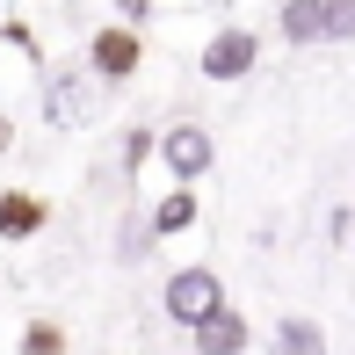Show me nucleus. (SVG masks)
<instances>
[{"mask_svg": "<svg viewBox=\"0 0 355 355\" xmlns=\"http://www.w3.org/2000/svg\"><path fill=\"white\" fill-rule=\"evenodd\" d=\"M159 304H167V319H174V327H189V334H196L211 312H225V283H218V268H174L167 290H159Z\"/></svg>", "mask_w": 355, "mask_h": 355, "instance_id": "f257e3e1", "label": "nucleus"}, {"mask_svg": "<svg viewBox=\"0 0 355 355\" xmlns=\"http://www.w3.org/2000/svg\"><path fill=\"white\" fill-rule=\"evenodd\" d=\"M159 159L174 167V182H203L211 174V159H218V138L203 131V123H174V131H159Z\"/></svg>", "mask_w": 355, "mask_h": 355, "instance_id": "f03ea898", "label": "nucleus"}, {"mask_svg": "<svg viewBox=\"0 0 355 355\" xmlns=\"http://www.w3.org/2000/svg\"><path fill=\"white\" fill-rule=\"evenodd\" d=\"M254 58H261V37L254 29H218L203 44V80H247Z\"/></svg>", "mask_w": 355, "mask_h": 355, "instance_id": "7ed1b4c3", "label": "nucleus"}, {"mask_svg": "<svg viewBox=\"0 0 355 355\" xmlns=\"http://www.w3.org/2000/svg\"><path fill=\"white\" fill-rule=\"evenodd\" d=\"M87 66H94V80H131V73H138V29H131V22H116V29H94V44H87Z\"/></svg>", "mask_w": 355, "mask_h": 355, "instance_id": "20e7f679", "label": "nucleus"}, {"mask_svg": "<svg viewBox=\"0 0 355 355\" xmlns=\"http://www.w3.org/2000/svg\"><path fill=\"white\" fill-rule=\"evenodd\" d=\"M44 225H51V203H44L37 189H0V239H8V247L37 239Z\"/></svg>", "mask_w": 355, "mask_h": 355, "instance_id": "39448f33", "label": "nucleus"}, {"mask_svg": "<svg viewBox=\"0 0 355 355\" xmlns=\"http://www.w3.org/2000/svg\"><path fill=\"white\" fill-rule=\"evenodd\" d=\"M189 341H196V355H247V319L225 304V312H211L196 334H189Z\"/></svg>", "mask_w": 355, "mask_h": 355, "instance_id": "423d86ee", "label": "nucleus"}, {"mask_svg": "<svg viewBox=\"0 0 355 355\" xmlns=\"http://www.w3.org/2000/svg\"><path fill=\"white\" fill-rule=\"evenodd\" d=\"M189 225H196V189H167V196L153 203V239L189 232Z\"/></svg>", "mask_w": 355, "mask_h": 355, "instance_id": "0eeeda50", "label": "nucleus"}, {"mask_svg": "<svg viewBox=\"0 0 355 355\" xmlns=\"http://www.w3.org/2000/svg\"><path fill=\"white\" fill-rule=\"evenodd\" d=\"M276 29H283L290 44H319V0H283Z\"/></svg>", "mask_w": 355, "mask_h": 355, "instance_id": "6e6552de", "label": "nucleus"}, {"mask_svg": "<svg viewBox=\"0 0 355 355\" xmlns=\"http://www.w3.org/2000/svg\"><path fill=\"white\" fill-rule=\"evenodd\" d=\"M355 37V0H319V44H348Z\"/></svg>", "mask_w": 355, "mask_h": 355, "instance_id": "1a4fd4ad", "label": "nucleus"}, {"mask_svg": "<svg viewBox=\"0 0 355 355\" xmlns=\"http://www.w3.org/2000/svg\"><path fill=\"white\" fill-rule=\"evenodd\" d=\"M276 348L283 355H327V341H319L312 319H283V327H276Z\"/></svg>", "mask_w": 355, "mask_h": 355, "instance_id": "9d476101", "label": "nucleus"}, {"mask_svg": "<svg viewBox=\"0 0 355 355\" xmlns=\"http://www.w3.org/2000/svg\"><path fill=\"white\" fill-rule=\"evenodd\" d=\"M22 355H66V327H51V319H29V327H22Z\"/></svg>", "mask_w": 355, "mask_h": 355, "instance_id": "9b49d317", "label": "nucleus"}, {"mask_svg": "<svg viewBox=\"0 0 355 355\" xmlns=\"http://www.w3.org/2000/svg\"><path fill=\"white\" fill-rule=\"evenodd\" d=\"M145 159H153V131H131L123 138V167H145Z\"/></svg>", "mask_w": 355, "mask_h": 355, "instance_id": "f8f14e48", "label": "nucleus"}, {"mask_svg": "<svg viewBox=\"0 0 355 355\" xmlns=\"http://www.w3.org/2000/svg\"><path fill=\"white\" fill-rule=\"evenodd\" d=\"M116 15H123L131 29H138V22H153V0H116Z\"/></svg>", "mask_w": 355, "mask_h": 355, "instance_id": "ddd939ff", "label": "nucleus"}, {"mask_svg": "<svg viewBox=\"0 0 355 355\" xmlns=\"http://www.w3.org/2000/svg\"><path fill=\"white\" fill-rule=\"evenodd\" d=\"M8 145H15V123H8V116H0V153H8Z\"/></svg>", "mask_w": 355, "mask_h": 355, "instance_id": "4468645a", "label": "nucleus"}]
</instances>
